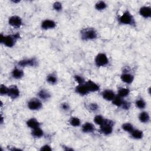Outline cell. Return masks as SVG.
<instances>
[{
    "instance_id": "cell-1",
    "label": "cell",
    "mask_w": 151,
    "mask_h": 151,
    "mask_svg": "<svg viewBox=\"0 0 151 151\" xmlns=\"http://www.w3.org/2000/svg\"><path fill=\"white\" fill-rule=\"evenodd\" d=\"M20 38L21 36L19 32L9 35H4L1 33L0 35V42L8 48H12Z\"/></svg>"
},
{
    "instance_id": "cell-2",
    "label": "cell",
    "mask_w": 151,
    "mask_h": 151,
    "mask_svg": "<svg viewBox=\"0 0 151 151\" xmlns=\"http://www.w3.org/2000/svg\"><path fill=\"white\" fill-rule=\"evenodd\" d=\"M80 38L84 41H93L97 38L98 32L94 28L86 27L80 31Z\"/></svg>"
},
{
    "instance_id": "cell-3",
    "label": "cell",
    "mask_w": 151,
    "mask_h": 151,
    "mask_svg": "<svg viewBox=\"0 0 151 151\" xmlns=\"http://www.w3.org/2000/svg\"><path fill=\"white\" fill-rule=\"evenodd\" d=\"M117 21L121 25L132 27H136V22L133 15L128 9L124 11L123 13L117 18Z\"/></svg>"
},
{
    "instance_id": "cell-4",
    "label": "cell",
    "mask_w": 151,
    "mask_h": 151,
    "mask_svg": "<svg viewBox=\"0 0 151 151\" xmlns=\"http://www.w3.org/2000/svg\"><path fill=\"white\" fill-rule=\"evenodd\" d=\"M114 122L109 119H105L103 123L100 126L99 132L105 136L110 135L113 131Z\"/></svg>"
},
{
    "instance_id": "cell-5",
    "label": "cell",
    "mask_w": 151,
    "mask_h": 151,
    "mask_svg": "<svg viewBox=\"0 0 151 151\" xmlns=\"http://www.w3.org/2000/svg\"><path fill=\"white\" fill-rule=\"evenodd\" d=\"M109 63L107 55L104 52L97 54L94 58V64L97 67H106Z\"/></svg>"
},
{
    "instance_id": "cell-6",
    "label": "cell",
    "mask_w": 151,
    "mask_h": 151,
    "mask_svg": "<svg viewBox=\"0 0 151 151\" xmlns=\"http://www.w3.org/2000/svg\"><path fill=\"white\" fill-rule=\"evenodd\" d=\"M42 101L37 97L30 99L27 102V107L32 111L40 110L42 108Z\"/></svg>"
},
{
    "instance_id": "cell-7",
    "label": "cell",
    "mask_w": 151,
    "mask_h": 151,
    "mask_svg": "<svg viewBox=\"0 0 151 151\" xmlns=\"http://www.w3.org/2000/svg\"><path fill=\"white\" fill-rule=\"evenodd\" d=\"M38 64V63L37 59L35 57H32L29 58H25L19 60L17 63V66L19 67H34L37 66Z\"/></svg>"
},
{
    "instance_id": "cell-8",
    "label": "cell",
    "mask_w": 151,
    "mask_h": 151,
    "mask_svg": "<svg viewBox=\"0 0 151 151\" xmlns=\"http://www.w3.org/2000/svg\"><path fill=\"white\" fill-rule=\"evenodd\" d=\"M8 22L10 26L15 28H19L23 24L22 19L18 15L11 16L8 18Z\"/></svg>"
},
{
    "instance_id": "cell-9",
    "label": "cell",
    "mask_w": 151,
    "mask_h": 151,
    "mask_svg": "<svg viewBox=\"0 0 151 151\" xmlns=\"http://www.w3.org/2000/svg\"><path fill=\"white\" fill-rule=\"evenodd\" d=\"M120 80L124 83L130 84L134 80V75L127 70H124L120 75Z\"/></svg>"
},
{
    "instance_id": "cell-10",
    "label": "cell",
    "mask_w": 151,
    "mask_h": 151,
    "mask_svg": "<svg viewBox=\"0 0 151 151\" xmlns=\"http://www.w3.org/2000/svg\"><path fill=\"white\" fill-rule=\"evenodd\" d=\"M20 90L18 87L16 85H12L9 87L8 96L12 100L17 99L19 97Z\"/></svg>"
},
{
    "instance_id": "cell-11",
    "label": "cell",
    "mask_w": 151,
    "mask_h": 151,
    "mask_svg": "<svg viewBox=\"0 0 151 151\" xmlns=\"http://www.w3.org/2000/svg\"><path fill=\"white\" fill-rule=\"evenodd\" d=\"M56 22L50 19H45L43 20L41 23V28L42 30H49L54 29L56 27Z\"/></svg>"
},
{
    "instance_id": "cell-12",
    "label": "cell",
    "mask_w": 151,
    "mask_h": 151,
    "mask_svg": "<svg viewBox=\"0 0 151 151\" xmlns=\"http://www.w3.org/2000/svg\"><path fill=\"white\" fill-rule=\"evenodd\" d=\"M37 96V97L40 99L42 101H45L51 97V93L46 88L40 89L38 91Z\"/></svg>"
},
{
    "instance_id": "cell-13",
    "label": "cell",
    "mask_w": 151,
    "mask_h": 151,
    "mask_svg": "<svg viewBox=\"0 0 151 151\" xmlns=\"http://www.w3.org/2000/svg\"><path fill=\"white\" fill-rule=\"evenodd\" d=\"M11 77L15 80H20L24 76V72L21 67L18 66L15 67L11 71Z\"/></svg>"
},
{
    "instance_id": "cell-14",
    "label": "cell",
    "mask_w": 151,
    "mask_h": 151,
    "mask_svg": "<svg viewBox=\"0 0 151 151\" xmlns=\"http://www.w3.org/2000/svg\"><path fill=\"white\" fill-rule=\"evenodd\" d=\"M114 91L110 89H106L101 93V96L102 98L108 101H111L114 97L116 96Z\"/></svg>"
},
{
    "instance_id": "cell-15",
    "label": "cell",
    "mask_w": 151,
    "mask_h": 151,
    "mask_svg": "<svg viewBox=\"0 0 151 151\" xmlns=\"http://www.w3.org/2000/svg\"><path fill=\"white\" fill-rule=\"evenodd\" d=\"M139 14L144 18H150L151 17V7L146 5L141 6L139 10Z\"/></svg>"
},
{
    "instance_id": "cell-16",
    "label": "cell",
    "mask_w": 151,
    "mask_h": 151,
    "mask_svg": "<svg viewBox=\"0 0 151 151\" xmlns=\"http://www.w3.org/2000/svg\"><path fill=\"white\" fill-rule=\"evenodd\" d=\"M74 91H75L76 93H77L78 95L81 96H86L88 93H90L86 85L85 84V83L82 84H78L76 87Z\"/></svg>"
},
{
    "instance_id": "cell-17",
    "label": "cell",
    "mask_w": 151,
    "mask_h": 151,
    "mask_svg": "<svg viewBox=\"0 0 151 151\" xmlns=\"http://www.w3.org/2000/svg\"><path fill=\"white\" fill-rule=\"evenodd\" d=\"M85 84L86 85L90 93L96 92L100 90V86L96 82L91 80H88L87 81H86Z\"/></svg>"
},
{
    "instance_id": "cell-18",
    "label": "cell",
    "mask_w": 151,
    "mask_h": 151,
    "mask_svg": "<svg viewBox=\"0 0 151 151\" xmlns=\"http://www.w3.org/2000/svg\"><path fill=\"white\" fill-rule=\"evenodd\" d=\"M81 131L84 133H92L95 131V126L93 123L87 122L81 126Z\"/></svg>"
},
{
    "instance_id": "cell-19",
    "label": "cell",
    "mask_w": 151,
    "mask_h": 151,
    "mask_svg": "<svg viewBox=\"0 0 151 151\" xmlns=\"http://www.w3.org/2000/svg\"><path fill=\"white\" fill-rule=\"evenodd\" d=\"M26 124L28 127L30 128L31 130L40 127L41 126V122H40L35 117H31L29 119H28L26 122Z\"/></svg>"
},
{
    "instance_id": "cell-20",
    "label": "cell",
    "mask_w": 151,
    "mask_h": 151,
    "mask_svg": "<svg viewBox=\"0 0 151 151\" xmlns=\"http://www.w3.org/2000/svg\"><path fill=\"white\" fill-rule=\"evenodd\" d=\"M58 80L57 74L54 72L48 74L46 77V81L50 85H55L58 83Z\"/></svg>"
},
{
    "instance_id": "cell-21",
    "label": "cell",
    "mask_w": 151,
    "mask_h": 151,
    "mask_svg": "<svg viewBox=\"0 0 151 151\" xmlns=\"http://www.w3.org/2000/svg\"><path fill=\"white\" fill-rule=\"evenodd\" d=\"M144 134L142 130H140L139 129H134L130 133V136L131 138L135 139V140H140L142 139L143 137Z\"/></svg>"
},
{
    "instance_id": "cell-22",
    "label": "cell",
    "mask_w": 151,
    "mask_h": 151,
    "mask_svg": "<svg viewBox=\"0 0 151 151\" xmlns=\"http://www.w3.org/2000/svg\"><path fill=\"white\" fill-rule=\"evenodd\" d=\"M31 135L34 138L40 139V138L44 136V132L41 128V127H37V128L31 130Z\"/></svg>"
},
{
    "instance_id": "cell-23",
    "label": "cell",
    "mask_w": 151,
    "mask_h": 151,
    "mask_svg": "<svg viewBox=\"0 0 151 151\" xmlns=\"http://www.w3.org/2000/svg\"><path fill=\"white\" fill-rule=\"evenodd\" d=\"M150 115L149 113L146 111H141L139 116H138V119L140 121V122L142 123H147L150 121Z\"/></svg>"
},
{
    "instance_id": "cell-24",
    "label": "cell",
    "mask_w": 151,
    "mask_h": 151,
    "mask_svg": "<svg viewBox=\"0 0 151 151\" xmlns=\"http://www.w3.org/2000/svg\"><path fill=\"white\" fill-rule=\"evenodd\" d=\"M130 92V91L129 88H128L119 87L117 90V95L120 96V97H122L124 99L129 95Z\"/></svg>"
},
{
    "instance_id": "cell-25",
    "label": "cell",
    "mask_w": 151,
    "mask_h": 151,
    "mask_svg": "<svg viewBox=\"0 0 151 151\" xmlns=\"http://www.w3.org/2000/svg\"><path fill=\"white\" fill-rule=\"evenodd\" d=\"M134 105L137 109L143 110L146 107V102L143 98H139L135 100Z\"/></svg>"
},
{
    "instance_id": "cell-26",
    "label": "cell",
    "mask_w": 151,
    "mask_h": 151,
    "mask_svg": "<svg viewBox=\"0 0 151 151\" xmlns=\"http://www.w3.org/2000/svg\"><path fill=\"white\" fill-rule=\"evenodd\" d=\"M124 99L122 97H120V96L116 95V96L114 97V99L112 100L111 103L113 105L116 106L118 107H122L123 103H124Z\"/></svg>"
},
{
    "instance_id": "cell-27",
    "label": "cell",
    "mask_w": 151,
    "mask_h": 151,
    "mask_svg": "<svg viewBox=\"0 0 151 151\" xmlns=\"http://www.w3.org/2000/svg\"><path fill=\"white\" fill-rule=\"evenodd\" d=\"M68 123L71 126L76 127H78L81 125V121L78 117L76 116H73L70 118L68 120Z\"/></svg>"
},
{
    "instance_id": "cell-28",
    "label": "cell",
    "mask_w": 151,
    "mask_h": 151,
    "mask_svg": "<svg viewBox=\"0 0 151 151\" xmlns=\"http://www.w3.org/2000/svg\"><path fill=\"white\" fill-rule=\"evenodd\" d=\"M107 7V4H106V2L103 1H97L95 5H94V8L96 10L101 11L106 9Z\"/></svg>"
},
{
    "instance_id": "cell-29",
    "label": "cell",
    "mask_w": 151,
    "mask_h": 151,
    "mask_svg": "<svg viewBox=\"0 0 151 151\" xmlns=\"http://www.w3.org/2000/svg\"><path fill=\"white\" fill-rule=\"evenodd\" d=\"M122 129L126 132L130 133L134 129V126L130 123H124L122 125Z\"/></svg>"
},
{
    "instance_id": "cell-30",
    "label": "cell",
    "mask_w": 151,
    "mask_h": 151,
    "mask_svg": "<svg viewBox=\"0 0 151 151\" xmlns=\"http://www.w3.org/2000/svg\"><path fill=\"white\" fill-rule=\"evenodd\" d=\"M104 119H105V118L103 116H101L100 114H97L94 117L93 122L96 124H97L98 126H100L103 123Z\"/></svg>"
},
{
    "instance_id": "cell-31",
    "label": "cell",
    "mask_w": 151,
    "mask_h": 151,
    "mask_svg": "<svg viewBox=\"0 0 151 151\" xmlns=\"http://www.w3.org/2000/svg\"><path fill=\"white\" fill-rule=\"evenodd\" d=\"M87 109L92 112H96L99 109V106L97 104V103H90L88 104L87 106Z\"/></svg>"
},
{
    "instance_id": "cell-32",
    "label": "cell",
    "mask_w": 151,
    "mask_h": 151,
    "mask_svg": "<svg viewBox=\"0 0 151 151\" xmlns=\"http://www.w3.org/2000/svg\"><path fill=\"white\" fill-rule=\"evenodd\" d=\"M52 8L57 12H61L63 10V4L60 2L56 1L52 4Z\"/></svg>"
},
{
    "instance_id": "cell-33",
    "label": "cell",
    "mask_w": 151,
    "mask_h": 151,
    "mask_svg": "<svg viewBox=\"0 0 151 151\" xmlns=\"http://www.w3.org/2000/svg\"><path fill=\"white\" fill-rule=\"evenodd\" d=\"M9 87L6 86L5 84H1L0 86V94L1 96H7L8 93Z\"/></svg>"
},
{
    "instance_id": "cell-34",
    "label": "cell",
    "mask_w": 151,
    "mask_h": 151,
    "mask_svg": "<svg viewBox=\"0 0 151 151\" xmlns=\"http://www.w3.org/2000/svg\"><path fill=\"white\" fill-rule=\"evenodd\" d=\"M74 79L75 80V81H76L77 83L78 84H84L85 83V79L84 78V77L80 75H74Z\"/></svg>"
},
{
    "instance_id": "cell-35",
    "label": "cell",
    "mask_w": 151,
    "mask_h": 151,
    "mask_svg": "<svg viewBox=\"0 0 151 151\" xmlns=\"http://www.w3.org/2000/svg\"><path fill=\"white\" fill-rule=\"evenodd\" d=\"M60 109L64 111H68L70 109V106L68 103L63 102L60 104Z\"/></svg>"
},
{
    "instance_id": "cell-36",
    "label": "cell",
    "mask_w": 151,
    "mask_h": 151,
    "mask_svg": "<svg viewBox=\"0 0 151 151\" xmlns=\"http://www.w3.org/2000/svg\"><path fill=\"white\" fill-rule=\"evenodd\" d=\"M52 150L51 146L50 145H49L48 144H45L44 145H42L40 149V150L42 151V150H45V151H51Z\"/></svg>"
},
{
    "instance_id": "cell-37",
    "label": "cell",
    "mask_w": 151,
    "mask_h": 151,
    "mask_svg": "<svg viewBox=\"0 0 151 151\" xmlns=\"http://www.w3.org/2000/svg\"><path fill=\"white\" fill-rule=\"evenodd\" d=\"M130 106H131V104L129 101L124 100V103H123V104L122 106V108L123 109H124V110H129L130 107Z\"/></svg>"
},
{
    "instance_id": "cell-38",
    "label": "cell",
    "mask_w": 151,
    "mask_h": 151,
    "mask_svg": "<svg viewBox=\"0 0 151 151\" xmlns=\"http://www.w3.org/2000/svg\"><path fill=\"white\" fill-rule=\"evenodd\" d=\"M63 147L64 150H74L71 147H69L68 146H63Z\"/></svg>"
},
{
    "instance_id": "cell-39",
    "label": "cell",
    "mask_w": 151,
    "mask_h": 151,
    "mask_svg": "<svg viewBox=\"0 0 151 151\" xmlns=\"http://www.w3.org/2000/svg\"><path fill=\"white\" fill-rule=\"evenodd\" d=\"M10 150H21L22 149H19V148L13 147V148H12V149H10Z\"/></svg>"
},
{
    "instance_id": "cell-40",
    "label": "cell",
    "mask_w": 151,
    "mask_h": 151,
    "mask_svg": "<svg viewBox=\"0 0 151 151\" xmlns=\"http://www.w3.org/2000/svg\"><path fill=\"white\" fill-rule=\"evenodd\" d=\"M11 2L14 3V4H18V3L20 2V1H19V0H12Z\"/></svg>"
},
{
    "instance_id": "cell-41",
    "label": "cell",
    "mask_w": 151,
    "mask_h": 151,
    "mask_svg": "<svg viewBox=\"0 0 151 151\" xmlns=\"http://www.w3.org/2000/svg\"><path fill=\"white\" fill-rule=\"evenodd\" d=\"M3 123H4V117H3L2 115L1 114V124H3Z\"/></svg>"
}]
</instances>
